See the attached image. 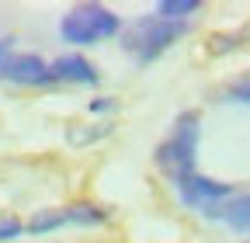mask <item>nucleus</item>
I'll list each match as a JSON object with an SVG mask.
<instances>
[{"label": "nucleus", "mask_w": 250, "mask_h": 243, "mask_svg": "<svg viewBox=\"0 0 250 243\" xmlns=\"http://www.w3.org/2000/svg\"><path fill=\"white\" fill-rule=\"evenodd\" d=\"M202 122H198V111H184L177 122H174V132L167 142H160L156 149V167L167 170L174 181L195 174V157H198V136H202Z\"/></svg>", "instance_id": "obj_1"}, {"label": "nucleus", "mask_w": 250, "mask_h": 243, "mask_svg": "<svg viewBox=\"0 0 250 243\" xmlns=\"http://www.w3.org/2000/svg\"><path fill=\"white\" fill-rule=\"evenodd\" d=\"M181 35H188V21H167V18H139L125 32V49L136 56V63H153L160 52H167Z\"/></svg>", "instance_id": "obj_2"}, {"label": "nucleus", "mask_w": 250, "mask_h": 243, "mask_svg": "<svg viewBox=\"0 0 250 243\" xmlns=\"http://www.w3.org/2000/svg\"><path fill=\"white\" fill-rule=\"evenodd\" d=\"M118 28H122V21L108 7L80 4L73 11H66V18L59 21V35L70 45H94V42H104V39L118 35Z\"/></svg>", "instance_id": "obj_3"}, {"label": "nucleus", "mask_w": 250, "mask_h": 243, "mask_svg": "<svg viewBox=\"0 0 250 243\" xmlns=\"http://www.w3.org/2000/svg\"><path fill=\"white\" fill-rule=\"evenodd\" d=\"M0 77L18 83V87H49V63L42 56H11L4 66H0Z\"/></svg>", "instance_id": "obj_4"}, {"label": "nucleus", "mask_w": 250, "mask_h": 243, "mask_svg": "<svg viewBox=\"0 0 250 243\" xmlns=\"http://www.w3.org/2000/svg\"><path fill=\"white\" fill-rule=\"evenodd\" d=\"M174 184H177V191L188 205H202V208L233 195V184H223V181H212V177H202V174H188V177L174 181Z\"/></svg>", "instance_id": "obj_5"}, {"label": "nucleus", "mask_w": 250, "mask_h": 243, "mask_svg": "<svg viewBox=\"0 0 250 243\" xmlns=\"http://www.w3.org/2000/svg\"><path fill=\"white\" fill-rule=\"evenodd\" d=\"M49 77L56 80H66V83H87L94 87L98 83V70H94L83 56H59L56 63H49Z\"/></svg>", "instance_id": "obj_6"}, {"label": "nucleus", "mask_w": 250, "mask_h": 243, "mask_svg": "<svg viewBox=\"0 0 250 243\" xmlns=\"http://www.w3.org/2000/svg\"><path fill=\"white\" fill-rule=\"evenodd\" d=\"M208 219H223L236 233H250V195H236L226 205H205Z\"/></svg>", "instance_id": "obj_7"}, {"label": "nucleus", "mask_w": 250, "mask_h": 243, "mask_svg": "<svg viewBox=\"0 0 250 243\" xmlns=\"http://www.w3.org/2000/svg\"><path fill=\"white\" fill-rule=\"evenodd\" d=\"M66 223H73V226H101V223H108V212L101 205H94V202H77V205L66 208Z\"/></svg>", "instance_id": "obj_8"}, {"label": "nucleus", "mask_w": 250, "mask_h": 243, "mask_svg": "<svg viewBox=\"0 0 250 243\" xmlns=\"http://www.w3.org/2000/svg\"><path fill=\"white\" fill-rule=\"evenodd\" d=\"M59 226H66V208H45V212H39V216H31V223L24 229H31V233H52Z\"/></svg>", "instance_id": "obj_9"}, {"label": "nucleus", "mask_w": 250, "mask_h": 243, "mask_svg": "<svg viewBox=\"0 0 250 243\" xmlns=\"http://www.w3.org/2000/svg\"><path fill=\"white\" fill-rule=\"evenodd\" d=\"M198 7H202L198 0H160V4H156V14L167 18V21H184L188 14H195Z\"/></svg>", "instance_id": "obj_10"}, {"label": "nucleus", "mask_w": 250, "mask_h": 243, "mask_svg": "<svg viewBox=\"0 0 250 243\" xmlns=\"http://www.w3.org/2000/svg\"><path fill=\"white\" fill-rule=\"evenodd\" d=\"M24 233V223L18 216H0V243H11Z\"/></svg>", "instance_id": "obj_11"}, {"label": "nucleus", "mask_w": 250, "mask_h": 243, "mask_svg": "<svg viewBox=\"0 0 250 243\" xmlns=\"http://www.w3.org/2000/svg\"><path fill=\"white\" fill-rule=\"evenodd\" d=\"M90 132H70V142L73 146H83V142H90V139H101V136H108V125H87Z\"/></svg>", "instance_id": "obj_12"}, {"label": "nucleus", "mask_w": 250, "mask_h": 243, "mask_svg": "<svg viewBox=\"0 0 250 243\" xmlns=\"http://www.w3.org/2000/svg\"><path fill=\"white\" fill-rule=\"evenodd\" d=\"M226 98H229V101H243V104H250V77L240 80V83H233V87L226 90Z\"/></svg>", "instance_id": "obj_13"}, {"label": "nucleus", "mask_w": 250, "mask_h": 243, "mask_svg": "<svg viewBox=\"0 0 250 243\" xmlns=\"http://www.w3.org/2000/svg\"><path fill=\"white\" fill-rule=\"evenodd\" d=\"M115 104H111V98H94L90 101V111H111Z\"/></svg>", "instance_id": "obj_14"}, {"label": "nucleus", "mask_w": 250, "mask_h": 243, "mask_svg": "<svg viewBox=\"0 0 250 243\" xmlns=\"http://www.w3.org/2000/svg\"><path fill=\"white\" fill-rule=\"evenodd\" d=\"M7 59H11V42H7V39H0V66H4Z\"/></svg>", "instance_id": "obj_15"}]
</instances>
